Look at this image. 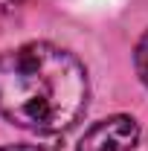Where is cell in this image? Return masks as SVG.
<instances>
[{
  "mask_svg": "<svg viewBox=\"0 0 148 151\" xmlns=\"http://www.w3.org/2000/svg\"><path fill=\"white\" fill-rule=\"evenodd\" d=\"M0 151H55L52 145H35V142H18V145H0Z\"/></svg>",
  "mask_w": 148,
  "mask_h": 151,
  "instance_id": "obj_4",
  "label": "cell"
},
{
  "mask_svg": "<svg viewBox=\"0 0 148 151\" xmlns=\"http://www.w3.org/2000/svg\"><path fill=\"white\" fill-rule=\"evenodd\" d=\"M139 142V125L128 113H113L90 125L75 151H134Z\"/></svg>",
  "mask_w": 148,
  "mask_h": 151,
  "instance_id": "obj_2",
  "label": "cell"
},
{
  "mask_svg": "<svg viewBox=\"0 0 148 151\" xmlns=\"http://www.w3.org/2000/svg\"><path fill=\"white\" fill-rule=\"evenodd\" d=\"M134 67H137L139 81L148 87V32L139 38V44H137V50H134Z\"/></svg>",
  "mask_w": 148,
  "mask_h": 151,
  "instance_id": "obj_3",
  "label": "cell"
},
{
  "mask_svg": "<svg viewBox=\"0 0 148 151\" xmlns=\"http://www.w3.org/2000/svg\"><path fill=\"white\" fill-rule=\"evenodd\" d=\"M90 81L78 58L50 41L0 52V113L23 131L64 134L87 111Z\"/></svg>",
  "mask_w": 148,
  "mask_h": 151,
  "instance_id": "obj_1",
  "label": "cell"
},
{
  "mask_svg": "<svg viewBox=\"0 0 148 151\" xmlns=\"http://www.w3.org/2000/svg\"><path fill=\"white\" fill-rule=\"evenodd\" d=\"M20 0H0V12H9V9H15Z\"/></svg>",
  "mask_w": 148,
  "mask_h": 151,
  "instance_id": "obj_5",
  "label": "cell"
}]
</instances>
